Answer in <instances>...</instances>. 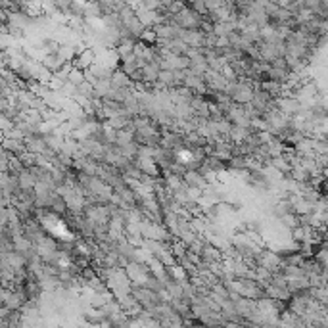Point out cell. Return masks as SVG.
Segmentation results:
<instances>
[{"mask_svg": "<svg viewBox=\"0 0 328 328\" xmlns=\"http://www.w3.org/2000/svg\"><path fill=\"white\" fill-rule=\"evenodd\" d=\"M171 22L175 23L177 27H181V29H202L204 15L198 14L194 8L186 6L184 10H181L179 14L173 15V17H171Z\"/></svg>", "mask_w": 328, "mask_h": 328, "instance_id": "cell-1", "label": "cell"}, {"mask_svg": "<svg viewBox=\"0 0 328 328\" xmlns=\"http://www.w3.org/2000/svg\"><path fill=\"white\" fill-rule=\"evenodd\" d=\"M17 182H20V188H35L36 186V177L33 175V171L29 167H23L20 173H17Z\"/></svg>", "mask_w": 328, "mask_h": 328, "instance_id": "cell-3", "label": "cell"}, {"mask_svg": "<svg viewBox=\"0 0 328 328\" xmlns=\"http://www.w3.org/2000/svg\"><path fill=\"white\" fill-rule=\"evenodd\" d=\"M294 2H298V0H278L277 4L278 6H282V8H290Z\"/></svg>", "mask_w": 328, "mask_h": 328, "instance_id": "cell-5", "label": "cell"}, {"mask_svg": "<svg viewBox=\"0 0 328 328\" xmlns=\"http://www.w3.org/2000/svg\"><path fill=\"white\" fill-rule=\"evenodd\" d=\"M184 182L188 184L190 188H198L204 192L205 188H207V184H209V181L205 179V175L202 173V171H196V169H188L186 173H184Z\"/></svg>", "mask_w": 328, "mask_h": 328, "instance_id": "cell-2", "label": "cell"}, {"mask_svg": "<svg viewBox=\"0 0 328 328\" xmlns=\"http://www.w3.org/2000/svg\"><path fill=\"white\" fill-rule=\"evenodd\" d=\"M177 0H161V6H169V4H173Z\"/></svg>", "mask_w": 328, "mask_h": 328, "instance_id": "cell-6", "label": "cell"}, {"mask_svg": "<svg viewBox=\"0 0 328 328\" xmlns=\"http://www.w3.org/2000/svg\"><path fill=\"white\" fill-rule=\"evenodd\" d=\"M160 83H163L167 88H175L177 87V79H175V69H161L160 73Z\"/></svg>", "mask_w": 328, "mask_h": 328, "instance_id": "cell-4", "label": "cell"}]
</instances>
